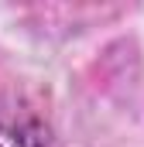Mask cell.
<instances>
[{"label": "cell", "mask_w": 144, "mask_h": 147, "mask_svg": "<svg viewBox=\"0 0 144 147\" xmlns=\"http://www.w3.org/2000/svg\"><path fill=\"white\" fill-rule=\"evenodd\" d=\"M0 147H55V140L24 103L0 99Z\"/></svg>", "instance_id": "cell-1"}]
</instances>
